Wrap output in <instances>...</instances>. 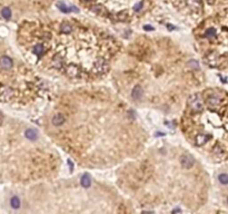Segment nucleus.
Masks as SVG:
<instances>
[{"instance_id":"nucleus-14","label":"nucleus","mask_w":228,"mask_h":214,"mask_svg":"<svg viewBox=\"0 0 228 214\" xmlns=\"http://www.w3.org/2000/svg\"><path fill=\"white\" fill-rule=\"evenodd\" d=\"M216 35V30L214 28H209L206 30V36L207 37H209V38H211V37H214V36Z\"/></svg>"},{"instance_id":"nucleus-4","label":"nucleus","mask_w":228,"mask_h":214,"mask_svg":"<svg viewBox=\"0 0 228 214\" xmlns=\"http://www.w3.org/2000/svg\"><path fill=\"white\" fill-rule=\"evenodd\" d=\"M180 162H181V165L185 168H190L193 167L194 163H195V160L191 155L189 154H184L180 158Z\"/></svg>"},{"instance_id":"nucleus-5","label":"nucleus","mask_w":228,"mask_h":214,"mask_svg":"<svg viewBox=\"0 0 228 214\" xmlns=\"http://www.w3.org/2000/svg\"><path fill=\"white\" fill-rule=\"evenodd\" d=\"M31 51H32V54H35L36 56H41L45 53V46L42 43H36V45H33Z\"/></svg>"},{"instance_id":"nucleus-16","label":"nucleus","mask_w":228,"mask_h":214,"mask_svg":"<svg viewBox=\"0 0 228 214\" xmlns=\"http://www.w3.org/2000/svg\"><path fill=\"white\" fill-rule=\"evenodd\" d=\"M145 29H146V30H149V29H152V28L149 27V26H145Z\"/></svg>"},{"instance_id":"nucleus-18","label":"nucleus","mask_w":228,"mask_h":214,"mask_svg":"<svg viewBox=\"0 0 228 214\" xmlns=\"http://www.w3.org/2000/svg\"><path fill=\"white\" fill-rule=\"evenodd\" d=\"M227 201H228V200H227Z\"/></svg>"},{"instance_id":"nucleus-1","label":"nucleus","mask_w":228,"mask_h":214,"mask_svg":"<svg viewBox=\"0 0 228 214\" xmlns=\"http://www.w3.org/2000/svg\"><path fill=\"white\" fill-rule=\"evenodd\" d=\"M32 85L27 68L16 61L10 53L0 45V103H23Z\"/></svg>"},{"instance_id":"nucleus-2","label":"nucleus","mask_w":228,"mask_h":214,"mask_svg":"<svg viewBox=\"0 0 228 214\" xmlns=\"http://www.w3.org/2000/svg\"><path fill=\"white\" fill-rule=\"evenodd\" d=\"M188 106L195 113H200L204 110V102L199 94H195L188 99Z\"/></svg>"},{"instance_id":"nucleus-7","label":"nucleus","mask_w":228,"mask_h":214,"mask_svg":"<svg viewBox=\"0 0 228 214\" xmlns=\"http://www.w3.org/2000/svg\"><path fill=\"white\" fill-rule=\"evenodd\" d=\"M131 96H132V98H135V99H139L140 97L142 96V88L139 86V85H137V86L134 87V89H132V92H131Z\"/></svg>"},{"instance_id":"nucleus-17","label":"nucleus","mask_w":228,"mask_h":214,"mask_svg":"<svg viewBox=\"0 0 228 214\" xmlns=\"http://www.w3.org/2000/svg\"><path fill=\"white\" fill-rule=\"evenodd\" d=\"M85 3H90V1H92V0H84Z\"/></svg>"},{"instance_id":"nucleus-12","label":"nucleus","mask_w":228,"mask_h":214,"mask_svg":"<svg viewBox=\"0 0 228 214\" xmlns=\"http://www.w3.org/2000/svg\"><path fill=\"white\" fill-rule=\"evenodd\" d=\"M218 180L221 184H228V174H221L218 176Z\"/></svg>"},{"instance_id":"nucleus-15","label":"nucleus","mask_w":228,"mask_h":214,"mask_svg":"<svg viewBox=\"0 0 228 214\" xmlns=\"http://www.w3.org/2000/svg\"><path fill=\"white\" fill-rule=\"evenodd\" d=\"M141 8H142V3H141V1H139V3H137V5L134 6V8H132V9H134L135 11H139Z\"/></svg>"},{"instance_id":"nucleus-13","label":"nucleus","mask_w":228,"mask_h":214,"mask_svg":"<svg viewBox=\"0 0 228 214\" xmlns=\"http://www.w3.org/2000/svg\"><path fill=\"white\" fill-rule=\"evenodd\" d=\"M57 6L60 8V10L62 11V13H68V11H69L68 10L69 8L67 7L66 5H65V3H57Z\"/></svg>"},{"instance_id":"nucleus-6","label":"nucleus","mask_w":228,"mask_h":214,"mask_svg":"<svg viewBox=\"0 0 228 214\" xmlns=\"http://www.w3.org/2000/svg\"><path fill=\"white\" fill-rule=\"evenodd\" d=\"M25 133H26L27 138H29L30 140H36L37 137H38V132L36 130H33V128H27V130H25Z\"/></svg>"},{"instance_id":"nucleus-3","label":"nucleus","mask_w":228,"mask_h":214,"mask_svg":"<svg viewBox=\"0 0 228 214\" xmlns=\"http://www.w3.org/2000/svg\"><path fill=\"white\" fill-rule=\"evenodd\" d=\"M107 69V64L106 60L102 57H99L95 60V63L92 64V71L94 73H97V74H102V73H105Z\"/></svg>"},{"instance_id":"nucleus-11","label":"nucleus","mask_w":228,"mask_h":214,"mask_svg":"<svg viewBox=\"0 0 228 214\" xmlns=\"http://www.w3.org/2000/svg\"><path fill=\"white\" fill-rule=\"evenodd\" d=\"M72 28L69 23H61V33H70Z\"/></svg>"},{"instance_id":"nucleus-8","label":"nucleus","mask_w":228,"mask_h":214,"mask_svg":"<svg viewBox=\"0 0 228 214\" xmlns=\"http://www.w3.org/2000/svg\"><path fill=\"white\" fill-rule=\"evenodd\" d=\"M80 183H81V185H82V187H85V189L89 187V186L91 185L90 175H88V174H84L82 177H81V180H80Z\"/></svg>"},{"instance_id":"nucleus-10","label":"nucleus","mask_w":228,"mask_h":214,"mask_svg":"<svg viewBox=\"0 0 228 214\" xmlns=\"http://www.w3.org/2000/svg\"><path fill=\"white\" fill-rule=\"evenodd\" d=\"M20 199L18 197V196H12L10 199V206L12 207V209H15V210H17V209H19L20 207Z\"/></svg>"},{"instance_id":"nucleus-9","label":"nucleus","mask_w":228,"mask_h":214,"mask_svg":"<svg viewBox=\"0 0 228 214\" xmlns=\"http://www.w3.org/2000/svg\"><path fill=\"white\" fill-rule=\"evenodd\" d=\"M63 123H65V117H63L62 115L58 114V115H56V116H53L52 124L55 125V126H60V125H62Z\"/></svg>"}]
</instances>
